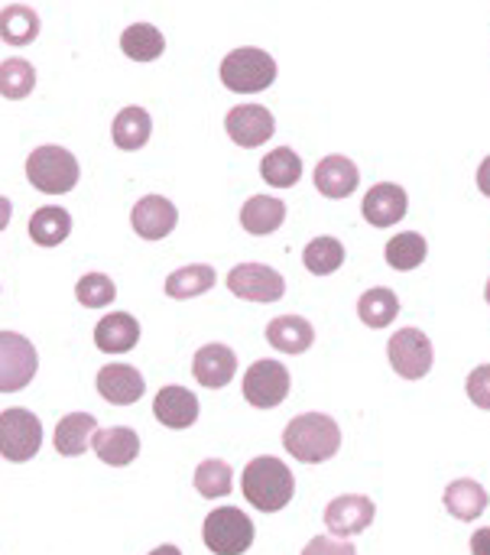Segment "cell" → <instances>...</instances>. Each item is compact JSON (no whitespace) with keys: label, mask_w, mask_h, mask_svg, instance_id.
I'll return each instance as SVG.
<instances>
[{"label":"cell","mask_w":490,"mask_h":555,"mask_svg":"<svg viewBox=\"0 0 490 555\" xmlns=\"http://www.w3.org/2000/svg\"><path fill=\"white\" fill-rule=\"evenodd\" d=\"M442 501H446V511H449L455 520H465V524L478 520L490 504L488 491H485L478 481H472V478L452 481V485L446 488V498H442Z\"/></svg>","instance_id":"cb8c5ba5"},{"label":"cell","mask_w":490,"mask_h":555,"mask_svg":"<svg viewBox=\"0 0 490 555\" xmlns=\"http://www.w3.org/2000/svg\"><path fill=\"white\" fill-rule=\"evenodd\" d=\"M358 182H361V172L348 156L332 153L315 166V189L325 198H348L358 189Z\"/></svg>","instance_id":"ffe728a7"},{"label":"cell","mask_w":490,"mask_h":555,"mask_svg":"<svg viewBox=\"0 0 490 555\" xmlns=\"http://www.w3.org/2000/svg\"><path fill=\"white\" fill-rule=\"evenodd\" d=\"M130 224L143 241H163L176 231L179 224V211L169 198L163 195H143L133 211H130Z\"/></svg>","instance_id":"4fadbf2b"},{"label":"cell","mask_w":490,"mask_h":555,"mask_svg":"<svg viewBox=\"0 0 490 555\" xmlns=\"http://www.w3.org/2000/svg\"><path fill=\"white\" fill-rule=\"evenodd\" d=\"M267 341L283 354H302L315 341V328L302 315H280L267 325Z\"/></svg>","instance_id":"603a6c76"},{"label":"cell","mask_w":490,"mask_h":555,"mask_svg":"<svg viewBox=\"0 0 490 555\" xmlns=\"http://www.w3.org/2000/svg\"><path fill=\"white\" fill-rule=\"evenodd\" d=\"M387 358H390L394 371L403 380H423L433 371L436 351H433V341H429L426 332H420V328H400L390 338V345H387Z\"/></svg>","instance_id":"ba28073f"},{"label":"cell","mask_w":490,"mask_h":555,"mask_svg":"<svg viewBox=\"0 0 490 555\" xmlns=\"http://www.w3.org/2000/svg\"><path fill=\"white\" fill-rule=\"evenodd\" d=\"M39 36V13L23 3H10L0 10V39L7 46H29Z\"/></svg>","instance_id":"4316f807"},{"label":"cell","mask_w":490,"mask_h":555,"mask_svg":"<svg viewBox=\"0 0 490 555\" xmlns=\"http://www.w3.org/2000/svg\"><path fill=\"white\" fill-rule=\"evenodd\" d=\"M120 49H124V55L133 59V62H153V59L163 55L166 36H163L153 23H133V26L124 29Z\"/></svg>","instance_id":"83f0119b"},{"label":"cell","mask_w":490,"mask_h":555,"mask_svg":"<svg viewBox=\"0 0 490 555\" xmlns=\"http://www.w3.org/2000/svg\"><path fill=\"white\" fill-rule=\"evenodd\" d=\"M426 254H429V244L416 231L397 234L394 241H387V250H384V257L394 270H416L426 260Z\"/></svg>","instance_id":"1f68e13d"},{"label":"cell","mask_w":490,"mask_h":555,"mask_svg":"<svg viewBox=\"0 0 490 555\" xmlns=\"http://www.w3.org/2000/svg\"><path fill=\"white\" fill-rule=\"evenodd\" d=\"M374 501L364 498V494H345V498H335L325 511V527L332 537L338 540H348V537H358L364 533L371 524H374Z\"/></svg>","instance_id":"7c38bea8"},{"label":"cell","mask_w":490,"mask_h":555,"mask_svg":"<svg viewBox=\"0 0 490 555\" xmlns=\"http://www.w3.org/2000/svg\"><path fill=\"white\" fill-rule=\"evenodd\" d=\"M42 446V423L29 410H3L0 413V455L7 462H29Z\"/></svg>","instance_id":"8992f818"},{"label":"cell","mask_w":490,"mask_h":555,"mask_svg":"<svg viewBox=\"0 0 490 555\" xmlns=\"http://www.w3.org/2000/svg\"><path fill=\"white\" fill-rule=\"evenodd\" d=\"M150 133H153V120H150V114H146L143 107H137V104L124 107V111L114 117V124H111V137H114L117 150H127V153L143 150L146 140H150Z\"/></svg>","instance_id":"d4e9b609"},{"label":"cell","mask_w":490,"mask_h":555,"mask_svg":"<svg viewBox=\"0 0 490 555\" xmlns=\"http://www.w3.org/2000/svg\"><path fill=\"white\" fill-rule=\"evenodd\" d=\"M472 555H490V527L472 537Z\"/></svg>","instance_id":"f35d334b"},{"label":"cell","mask_w":490,"mask_h":555,"mask_svg":"<svg viewBox=\"0 0 490 555\" xmlns=\"http://www.w3.org/2000/svg\"><path fill=\"white\" fill-rule=\"evenodd\" d=\"M407 208H410V195H407L403 185H397V182H381V185H374V189L364 195V205H361L368 224H374V228H394L397 221L407 218Z\"/></svg>","instance_id":"5bb4252c"},{"label":"cell","mask_w":490,"mask_h":555,"mask_svg":"<svg viewBox=\"0 0 490 555\" xmlns=\"http://www.w3.org/2000/svg\"><path fill=\"white\" fill-rule=\"evenodd\" d=\"M241 491L247 498L250 507H257L260 514H276L283 511L293 494H296V478L293 472L273 459V455H263V459H254L244 475H241Z\"/></svg>","instance_id":"7a4b0ae2"},{"label":"cell","mask_w":490,"mask_h":555,"mask_svg":"<svg viewBox=\"0 0 490 555\" xmlns=\"http://www.w3.org/2000/svg\"><path fill=\"white\" fill-rule=\"evenodd\" d=\"M153 413L166 429H189L198 420V397L185 387H163L153 400Z\"/></svg>","instance_id":"e0dca14e"},{"label":"cell","mask_w":490,"mask_h":555,"mask_svg":"<svg viewBox=\"0 0 490 555\" xmlns=\"http://www.w3.org/2000/svg\"><path fill=\"white\" fill-rule=\"evenodd\" d=\"M224 130H228V137H231L237 146L254 150V146H263V143L273 137L276 120H273V114H270L263 104H237V107L228 111Z\"/></svg>","instance_id":"8fae6325"},{"label":"cell","mask_w":490,"mask_h":555,"mask_svg":"<svg viewBox=\"0 0 490 555\" xmlns=\"http://www.w3.org/2000/svg\"><path fill=\"white\" fill-rule=\"evenodd\" d=\"M228 289L247 302H276L286 296V280L267 263H237L228 273Z\"/></svg>","instance_id":"30bf717a"},{"label":"cell","mask_w":490,"mask_h":555,"mask_svg":"<svg viewBox=\"0 0 490 555\" xmlns=\"http://www.w3.org/2000/svg\"><path fill=\"white\" fill-rule=\"evenodd\" d=\"M140 341V322L127 312H111L94 325V345L104 354H127Z\"/></svg>","instance_id":"ac0fdd59"},{"label":"cell","mask_w":490,"mask_h":555,"mask_svg":"<svg viewBox=\"0 0 490 555\" xmlns=\"http://www.w3.org/2000/svg\"><path fill=\"white\" fill-rule=\"evenodd\" d=\"M231 488H234V472H231L228 462H221V459H205V462L195 468V491H198L202 498H208V501L228 498Z\"/></svg>","instance_id":"836d02e7"},{"label":"cell","mask_w":490,"mask_h":555,"mask_svg":"<svg viewBox=\"0 0 490 555\" xmlns=\"http://www.w3.org/2000/svg\"><path fill=\"white\" fill-rule=\"evenodd\" d=\"M302 263H306V270H309V273H315V276H328V273H335V270L345 263V244H341V241H335V237H315V241H309V244H306V250H302Z\"/></svg>","instance_id":"d6a6232c"},{"label":"cell","mask_w":490,"mask_h":555,"mask_svg":"<svg viewBox=\"0 0 490 555\" xmlns=\"http://www.w3.org/2000/svg\"><path fill=\"white\" fill-rule=\"evenodd\" d=\"M485 299H488V306H490V280H488V286H485Z\"/></svg>","instance_id":"7bdbcfd3"},{"label":"cell","mask_w":490,"mask_h":555,"mask_svg":"<svg viewBox=\"0 0 490 555\" xmlns=\"http://www.w3.org/2000/svg\"><path fill=\"white\" fill-rule=\"evenodd\" d=\"M478 189H481V192L490 198V156L481 163V166H478Z\"/></svg>","instance_id":"ab89813d"},{"label":"cell","mask_w":490,"mask_h":555,"mask_svg":"<svg viewBox=\"0 0 490 555\" xmlns=\"http://www.w3.org/2000/svg\"><path fill=\"white\" fill-rule=\"evenodd\" d=\"M75 299L85 306V309H104L107 302L117 299V286L111 276L104 273H88L75 283Z\"/></svg>","instance_id":"d590c367"},{"label":"cell","mask_w":490,"mask_h":555,"mask_svg":"<svg viewBox=\"0 0 490 555\" xmlns=\"http://www.w3.org/2000/svg\"><path fill=\"white\" fill-rule=\"evenodd\" d=\"M91 449L98 452V459L111 468H127L137 455H140V439L133 429L127 426H111V429H94L91 436Z\"/></svg>","instance_id":"d6986e66"},{"label":"cell","mask_w":490,"mask_h":555,"mask_svg":"<svg viewBox=\"0 0 490 555\" xmlns=\"http://www.w3.org/2000/svg\"><path fill=\"white\" fill-rule=\"evenodd\" d=\"M302 555H358V550L351 546V543H345V540H338V537H315Z\"/></svg>","instance_id":"74e56055"},{"label":"cell","mask_w":490,"mask_h":555,"mask_svg":"<svg viewBox=\"0 0 490 555\" xmlns=\"http://www.w3.org/2000/svg\"><path fill=\"white\" fill-rule=\"evenodd\" d=\"M98 393L114 406H130L146 393V380L130 364H107L98 371Z\"/></svg>","instance_id":"9a60e30c"},{"label":"cell","mask_w":490,"mask_h":555,"mask_svg":"<svg viewBox=\"0 0 490 555\" xmlns=\"http://www.w3.org/2000/svg\"><path fill=\"white\" fill-rule=\"evenodd\" d=\"M276 81V59L257 46H241L221 62V85L234 94H257Z\"/></svg>","instance_id":"3957f363"},{"label":"cell","mask_w":490,"mask_h":555,"mask_svg":"<svg viewBox=\"0 0 490 555\" xmlns=\"http://www.w3.org/2000/svg\"><path fill=\"white\" fill-rule=\"evenodd\" d=\"M283 221H286V205L273 195H254L241 208V228L254 237L280 231Z\"/></svg>","instance_id":"7402d4cb"},{"label":"cell","mask_w":490,"mask_h":555,"mask_svg":"<svg viewBox=\"0 0 490 555\" xmlns=\"http://www.w3.org/2000/svg\"><path fill=\"white\" fill-rule=\"evenodd\" d=\"M98 429V420L91 413H68L62 416V423L55 426V436H52V446L59 455L65 459H78L91 449V436Z\"/></svg>","instance_id":"44dd1931"},{"label":"cell","mask_w":490,"mask_h":555,"mask_svg":"<svg viewBox=\"0 0 490 555\" xmlns=\"http://www.w3.org/2000/svg\"><path fill=\"white\" fill-rule=\"evenodd\" d=\"M260 176L263 182H270L273 189H293L302 179V159L296 150L289 146H276L263 156L260 163Z\"/></svg>","instance_id":"f1b7e54d"},{"label":"cell","mask_w":490,"mask_h":555,"mask_svg":"<svg viewBox=\"0 0 490 555\" xmlns=\"http://www.w3.org/2000/svg\"><path fill=\"white\" fill-rule=\"evenodd\" d=\"M150 555H182V550L179 546H159V550H153Z\"/></svg>","instance_id":"b9f144b4"},{"label":"cell","mask_w":490,"mask_h":555,"mask_svg":"<svg viewBox=\"0 0 490 555\" xmlns=\"http://www.w3.org/2000/svg\"><path fill=\"white\" fill-rule=\"evenodd\" d=\"M192 374L202 387L221 390L237 374V354L228 345H205V348H198V354L192 361Z\"/></svg>","instance_id":"2e32d148"},{"label":"cell","mask_w":490,"mask_h":555,"mask_svg":"<svg viewBox=\"0 0 490 555\" xmlns=\"http://www.w3.org/2000/svg\"><path fill=\"white\" fill-rule=\"evenodd\" d=\"M283 449L306 465H322L338 455L341 449V429L332 416L325 413H302L289 420L283 429Z\"/></svg>","instance_id":"6da1fadb"},{"label":"cell","mask_w":490,"mask_h":555,"mask_svg":"<svg viewBox=\"0 0 490 555\" xmlns=\"http://www.w3.org/2000/svg\"><path fill=\"white\" fill-rule=\"evenodd\" d=\"M358 315H361V322L371 325V328H387V325L400 315V299H397L394 289H384V286L368 289V293L358 299Z\"/></svg>","instance_id":"4dcf8cb0"},{"label":"cell","mask_w":490,"mask_h":555,"mask_svg":"<svg viewBox=\"0 0 490 555\" xmlns=\"http://www.w3.org/2000/svg\"><path fill=\"white\" fill-rule=\"evenodd\" d=\"M289 371L280 361H257L244 374V400L257 410H273L289 397Z\"/></svg>","instance_id":"9c48e42d"},{"label":"cell","mask_w":490,"mask_h":555,"mask_svg":"<svg viewBox=\"0 0 490 555\" xmlns=\"http://www.w3.org/2000/svg\"><path fill=\"white\" fill-rule=\"evenodd\" d=\"M202 537L215 555H244L254 546V524L237 507H218L205 517Z\"/></svg>","instance_id":"5b68a950"},{"label":"cell","mask_w":490,"mask_h":555,"mask_svg":"<svg viewBox=\"0 0 490 555\" xmlns=\"http://www.w3.org/2000/svg\"><path fill=\"white\" fill-rule=\"evenodd\" d=\"M78 159L65 146H39L26 159V179L42 195H65L78 185Z\"/></svg>","instance_id":"277c9868"},{"label":"cell","mask_w":490,"mask_h":555,"mask_svg":"<svg viewBox=\"0 0 490 555\" xmlns=\"http://www.w3.org/2000/svg\"><path fill=\"white\" fill-rule=\"evenodd\" d=\"M33 244L39 247H59L68 234H72V215L65 208H55V205H46V208H36L29 224H26Z\"/></svg>","instance_id":"484cf974"},{"label":"cell","mask_w":490,"mask_h":555,"mask_svg":"<svg viewBox=\"0 0 490 555\" xmlns=\"http://www.w3.org/2000/svg\"><path fill=\"white\" fill-rule=\"evenodd\" d=\"M465 390H468V397H472L475 406L490 410V364H481V367H475V371L468 374Z\"/></svg>","instance_id":"8d00e7d4"},{"label":"cell","mask_w":490,"mask_h":555,"mask_svg":"<svg viewBox=\"0 0 490 555\" xmlns=\"http://www.w3.org/2000/svg\"><path fill=\"white\" fill-rule=\"evenodd\" d=\"M36 88V68L26 59H3L0 62V94L10 101L29 98Z\"/></svg>","instance_id":"e575fe53"},{"label":"cell","mask_w":490,"mask_h":555,"mask_svg":"<svg viewBox=\"0 0 490 555\" xmlns=\"http://www.w3.org/2000/svg\"><path fill=\"white\" fill-rule=\"evenodd\" d=\"M39 371V354L29 338L0 332V393H20Z\"/></svg>","instance_id":"52a82bcc"},{"label":"cell","mask_w":490,"mask_h":555,"mask_svg":"<svg viewBox=\"0 0 490 555\" xmlns=\"http://www.w3.org/2000/svg\"><path fill=\"white\" fill-rule=\"evenodd\" d=\"M211 286H215V270L208 263H192V267H182V270L169 273L166 296L169 299H195V296L208 293Z\"/></svg>","instance_id":"f546056e"},{"label":"cell","mask_w":490,"mask_h":555,"mask_svg":"<svg viewBox=\"0 0 490 555\" xmlns=\"http://www.w3.org/2000/svg\"><path fill=\"white\" fill-rule=\"evenodd\" d=\"M10 211H13L10 198H3V195H0V231H3L7 224H10Z\"/></svg>","instance_id":"60d3db41"}]
</instances>
